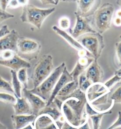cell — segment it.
<instances>
[{
  "mask_svg": "<svg viewBox=\"0 0 121 129\" xmlns=\"http://www.w3.org/2000/svg\"><path fill=\"white\" fill-rule=\"evenodd\" d=\"M115 7L110 3H105L100 6L93 14L91 26L96 33L100 34L109 29L113 20Z\"/></svg>",
  "mask_w": 121,
  "mask_h": 129,
  "instance_id": "6da1fadb",
  "label": "cell"
},
{
  "mask_svg": "<svg viewBox=\"0 0 121 129\" xmlns=\"http://www.w3.org/2000/svg\"><path fill=\"white\" fill-rule=\"evenodd\" d=\"M56 11V8H40L28 4L22 8L20 18L22 22L31 24L37 28H41L43 22Z\"/></svg>",
  "mask_w": 121,
  "mask_h": 129,
  "instance_id": "7a4b0ae2",
  "label": "cell"
},
{
  "mask_svg": "<svg viewBox=\"0 0 121 129\" xmlns=\"http://www.w3.org/2000/svg\"><path fill=\"white\" fill-rule=\"evenodd\" d=\"M54 70L53 58L50 54H44L39 59L33 68L31 79L34 88L44 81Z\"/></svg>",
  "mask_w": 121,
  "mask_h": 129,
  "instance_id": "3957f363",
  "label": "cell"
},
{
  "mask_svg": "<svg viewBox=\"0 0 121 129\" xmlns=\"http://www.w3.org/2000/svg\"><path fill=\"white\" fill-rule=\"evenodd\" d=\"M65 67V62H63L60 65L54 69L52 74L43 83H41V84L36 88L30 90V91L34 94L39 96L45 102H47L52 93L53 90L55 87L56 83L62 75Z\"/></svg>",
  "mask_w": 121,
  "mask_h": 129,
  "instance_id": "277c9868",
  "label": "cell"
},
{
  "mask_svg": "<svg viewBox=\"0 0 121 129\" xmlns=\"http://www.w3.org/2000/svg\"><path fill=\"white\" fill-rule=\"evenodd\" d=\"M77 40L91 54L94 60L98 61L105 47L103 37L98 33H88L79 37Z\"/></svg>",
  "mask_w": 121,
  "mask_h": 129,
  "instance_id": "5b68a950",
  "label": "cell"
},
{
  "mask_svg": "<svg viewBox=\"0 0 121 129\" xmlns=\"http://www.w3.org/2000/svg\"><path fill=\"white\" fill-rule=\"evenodd\" d=\"M60 100L65 103L70 108L79 121L83 122L87 118L86 114L84 113L87 103L86 96V94L79 88L75 90L68 97Z\"/></svg>",
  "mask_w": 121,
  "mask_h": 129,
  "instance_id": "8992f818",
  "label": "cell"
},
{
  "mask_svg": "<svg viewBox=\"0 0 121 129\" xmlns=\"http://www.w3.org/2000/svg\"><path fill=\"white\" fill-rule=\"evenodd\" d=\"M17 55L27 61L37 58L41 49L39 41L31 38L20 37L17 41Z\"/></svg>",
  "mask_w": 121,
  "mask_h": 129,
  "instance_id": "52a82bcc",
  "label": "cell"
},
{
  "mask_svg": "<svg viewBox=\"0 0 121 129\" xmlns=\"http://www.w3.org/2000/svg\"><path fill=\"white\" fill-rule=\"evenodd\" d=\"M110 90L106 88L103 83L92 84L86 92L87 102L90 105L98 107L108 103Z\"/></svg>",
  "mask_w": 121,
  "mask_h": 129,
  "instance_id": "ba28073f",
  "label": "cell"
},
{
  "mask_svg": "<svg viewBox=\"0 0 121 129\" xmlns=\"http://www.w3.org/2000/svg\"><path fill=\"white\" fill-rule=\"evenodd\" d=\"M74 14L76 16V24L74 28L70 30V35L73 38L78 39L79 37L84 34L96 33L91 26V20L88 18L79 16L76 12Z\"/></svg>",
  "mask_w": 121,
  "mask_h": 129,
  "instance_id": "9c48e42d",
  "label": "cell"
},
{
  "mask_svg": "<svg viewBox=\"0 0 121 129\" xmlns=\"http://www.w3.org/2000/svg\"><path fill=\"white\" fill-rule=\"evenodd\" d=\"M77 14L82 17L87 18L89 16L93 15L94 11L100 6L101 1H89V0H81L77 1Z\"/></svg>",
  "mask_w": 121,
  "mask_h": 129,
  "instance_id": "30bf717a",
  "label": "cell"
},
{
  "mask_svg": "<svg viewBox=\"0 0 121 129\" xmlns=\"http://www.w3.org/2000/svg\"><path fill=\"white\" fill-rule=\"evenodd\" d=\"M22 92L24 95L23 97L27 99L31 106L33 114L37 117L41 110L46 106L47 102L39 96L31 93L30 90H28L27 88H22Z\"/></svg>",
  "mask_w": 121,
  "mask_h": 129,
  "instance_id": "8fae6325",
  "label": "cell"
},
{
  "mask_svg": "<svg viewBox=\"0 0 121 129\" xmlns=\"http://www.w3.org/2000/svg\"><path fill=\"white\" fill-rule=\"evenodd\" d=\"M20 37L15 29H13L9 34L0 38V53L7 50H11L17 53V41Z\"/></svg>",
  "mask_w": 121,
  "mask_h": 129,
  "instance_id": "7c38bea8",
  "label": "cell"
},
{
  "mask_svg": "<svg viewBox=\"0 0 121 129\" xmlns=\"http://www.w3.org/2000/svg\"><path fill=\"white\" fill-rule=\"evenodd\" d=\"M85 76L92 84L101 83L103 78V69L97 60H93L85 71Z\"/></svg>",
  "mask_w": 121,
  "mask_h": 129,
  "instance_id": "4fadbf2b",
  "label": "cell"
},
{
  "mask_svg": "<svg viewBox=\"0 0 121 129\" xmlns=\"http://www.w3.org/2000/svg\"><path fill=\"white\" fill-rule=\"evenodd\" d=\"M0 66H4L11 69L12 70L18 71L19 70L22 68L29 69L31 67V63L27 61H26L20 56L17 55V54L12 57L8 60H0Z\"/></svg>",
  "mask_w": 121,
  "mask_h": 129,
  "instance_id": "5bb4252c",
  "label": "cell"
},
{
  "mask_svg": "<svg viewBox=\"0 0 121 129\" xmlns=\"http://www.w3.org/2000/svg\"><path fill=\"white\" fill-rule=\"evenodd\" d=\"M73 81V78L71 77V76H70V74L69 71H67V68L65 67L62 75L60 77L59 79L58 80L57 82L56 83L54 89L53 90V91L52 94H51L50 98H49V100L47 101V102L46 106L50 105V104L52 103V102H53L54 99L56 98V96H57V94L60 91V90L62 89L64 85L67 84V83H70V82Z\"/></svg>",
  "mask_w": 121,
  "mask_h": 129,
  "instance_id": "9a60e30c",
  "label": "cell"
},
{
  "mask_svg": "<svg viewBox=\"0 0 121 129\" xmlns=\"http://www.w3.org/2000/svg\"><path fill=\"white\" fill-rule=\"evenodd\" d=\"M94 58L89 56H84L79 57L77 61L76 66L72 71L70 73L73 81L78 83V78L82 73L86 71L90 64L92 63Z\"/></svg>",
  "mask_w": 121,
  "mask_h": 129,
  "instance_id": "2e32d148",
  "label": "cell"
},
{
  "mask_svg": "<svg viewBox=\"0 0 121 129\" xmlns=\"http://www.w3.org/2000/svg\"><path fill=\"white\" fill-rule=\"evenodd\" d=\"M37 117L34 114L15 115L11 116L14 129H22L30 124H33Z\"/></svg>",
  "mask_w": 121,
  "mask_h": 129,
  "instance_id": "e0dca14e",
  "label": "cell"
},
{
  "mask_svg": "<svg viewBox=\"0 0 121 129\" xmlns=\"http://www.w3.org/2000/svg\"><path fill=\"white\" fill-rule=\"evenodd\" d=\"M16 103L13 105L15 115L33 114L31 106L25 97L22 96L21 98L16 97Z\"/></svg>",
  "mask_w": 121,
  "mask_h": 129,
  "instance_id": "ac0fdd59",
  "label": "cell"
},
{
  "mask_svg": "<svg viewBox=\"0 0 121 129\" xmlns=\"http://www.w3.org/2000/svg\"><path fill=\"white\" fill-rule=\"evenodd\" d=\"M52 29L56 34L60 36L61 37H62L64 40H66L70 46H71L74 49L78 51L85 50V48L79 43L78 40L73 38L70 34H68L66 31L62 30L56 25L53 26Z\"/></svg>",
  "mask_w": 121,
  "mask_h": 129,
  "instance_id": "d6986e66",
  "label": "cell"
},
{
  "mask_svg": "<svg viewBox=\"0 0 121 129\" xmlns=\"http://www.w3.org/2000/svg\"><path fill=\"white\" fill-rule=\"evenodd\" d=\"M41 114H45L50 116L55 122L58 121L60 118L63 116L60 110L58 109L57 106L53 103H52L50 105L46 106L43 109L41 110V111L38 113V116Z\"/></svg>",
  "mask_w": 121,
  "mask_h": 129,
  "instance_id": "ffe728a7",
  "label": "cell"
},
{
  "mask_svg": "<svg viewBox=\"0 0 121 129\" xmlns=\"http://www.w3.org/2000/svg\"><path fill=\"white\" fill-rule=\"evenodd\" d=\"M77 88H78V83L77 82L73 81L70 83H67L60 90L56 96V98L60 100L66 98L70 95Z\"/></svg>",
  "mask_w": 121,
  "mask_h": 129,
  "instance_id": "44dd1931",
  "label": "cell"
},
{
  "mask_svg": "<svg viewBox=\"0 0 121 129\" xmlns=\"http://www.w3.org/2000/svg\"><path fill=\"white\" fill-rule=\"evenodd\" d=\"M54 122L52 117L45 114L39 115L37 117L33 123L34 129H42Z\"/></svg>",
  "mask_w": 121,
  "mask_h": 129,
  "instance_id": "7402d4cb",
  "label": "cell"
},
{
  "mask_svg": "<svg viewBox=\"0 0 121 129\" xmlns=\"http://www.w3.org/2000/svg\"><path fill=\"white\" fill-rule=\"evenodd\" d=\"M11 85L14 92L15 96L18 98L22 97V85L18 79L17 75V71L14 70H11Z\"/></svg>",
  "mask_w": 121,
  "mask_h": 129,
  "instance_id": "603a6c76",
  "label": "cell"
},
{
  "mask_svg": "<svg viewBox=\"0 0 121 129\" xmlns=\"http://www.w3.org/2000/svg\"><path fill=\"white\" fill-rule=\"evenodd\" d=\"M92 84L86 78L85 76V73H83L80 75L78 78V88L80 91L86 93L88 88L90 87Z\"/></svg>",
  "mask_w": 121,
  "mask_h": 129,
  "instance_id": "cb8c5ba5",
  "label": "cell"
},
{
  "mask_svg": "<svg viewBox=\"0 0 121 129\" xmlns=\"http://www.w3.org/2000/svg\"><path fill=\"white\" fill-rule=\"evenodd\" d=\"M112 111H108V112L101 113V114H98L93 116H90L89 118L92 120L93 124V129H99V127L101 126L102 120L103 117V116L106 114H112Z\"/></svg>",
  "mask_w": 121,
  "mask_h": 129,
  "instance_id": "d4e9b609",
  "label": "cell"
},
{
  "mask_svg": "<svg viewBox=\"0 0 121 129\" xmlns=\"http://www.w3.org/2000/svg\"><path fill=\"white\" fill-rule=\"evenodd\" d=\"M26 68H22L17 71V75L18 79L21 84L23 85V88L28 87V76Z\"/></svg>",
  "mask_w": 121,
  "mask_h": 129,
  "instance_id": "484cf974",
  "label": "cell"
},
{
  "mask_svg": "<svg viewBox=\"0 0 121 129\" xmlns=\"http://www.w3.org/2000/svg\"><path fill=\"white\" fill-rule=\"evenodd\" d=\"M0 101L6 104H14L16 103L17 99L14 95L10 93L0 92Z\"/></svg>",
  "mask_w": 121,
  "mask_h": 129,
  "instance_id": "4316f807",
  "label": "cell"
},
{
  "mask_svg": "<svg viewBox=\"0 0 121 129\" xmlns=\"http://www.w3.org/2000/svg\"><path fill=\"white\" fill-rule=\"evenodd\" d=\"M0 91L8 92L10 94L15 95L11 84L4 80L1 76H0Z\"/></svg>",
  "mask_w": 121,
  "mask_h": 129,
  "instance_id": "83f0119b",
  "label": "cell"
},
{
  "mask_svg": "<svg viewBox=\"0 0 121 129\" xmlns=\"http://www.w3.org/2000/svg\"><path fill=\"white\" fill-rule=\"evenodd\" d=\"M121 81V77L119 76L118 75L114 74V76L110 78L109 80H107L105 83H103V85L106 87V88L110 90L114 85L116 84L117 83H119Z\"/></svg>",
  "mask_w": 121,
  "mask_h": 129,
  "instance_id": "f1b7e54d",
  "label": "cell"
},
{
  "mask_svg": "<svg viewBox=\"0 0 121 129\" xmlns=\"http://www.w3.org/2000/svg\"><path fill=\"white\" fill-rule=\"evenodd\" d=\"M109 100L113 101L115 104H121V84L113 91L111 95L109 97Z\"/></svg>",
  "mask_w": 121,
  "mask_h": 129,
  "instance_id": "f546056e",
  "label": "cell"
},
{
  "mask_svg": "<svg viewBox=\"0 0 121 129\" xmlns=\"http://www.w3.org/2000/svg\"><path fill=\"white\" fill-rule=\"evenodd\" d=\"M59 28L65 31L70 28V20L67 17H62L59 20Z\"/></svg>",
  "mask_w": 121,
  "mask_h": 129,
  "instance_id": "4dcf8cb0",
  "label": "cell"
},
{
  "mask_svg": "<svg viewBox=\"0 0 121 129\" xmlns=\"http://www.w3.org/2000/svg\"><path fill=\"white\" fill-rule=\"evenodd\" d=\"M14 17V15L13 14L8 13L6 11H4L0 7V24L2 23L4 21L13 18Z\"/></svg>",
  "mask_w": 121,
  "mask_h": 129,
  "instance_id": "1f68e13d",
  "label": "cell"
},
{
  "mask_svg": "<svg viewBox=\"0 0 121 129\" xmlns=\"http://www.w3.org/2000/svg\"><path fill=\"white\" fill-rule=\"evenodd\" d=\"M116 56L118 61L119 65L121 67V40L116 42L115 44Z\"/></svg>",
  "mask_w": 121,
  "mask_h": 129,
  "instance_id": "d6a6232c",
  "label": "cell"
},
{
  "mask_svg": "<svg viewBox=\"0 0 121 129\" xmlns=\"http://www.w3.org/2000/svg\"><path fill=\"white\" fill-rule=\"evenodd\" d=\"M121 127V111H118V116L116 121L106 129H116Z\"/></svg>",
  "mask_w": 121,
  "mask_h": 129,
  "instance_id": "836d02e7",
  "label": "cell"
},
{
  "mask_svg": "<svg viewBox=\"0 0 121 129\" xmlns=\"http://www.w3.org/2000/svg\"><path fill=\"white\" fill-rule=\"evenodd\" d=\"M10 31L9 30L8 27L7 25H3L2 27L0 29V38H3V37L6 36V35L9 34Z\"/></svg>",
  "mask_w": 121,
  "mask_h": 129,
  "instance_id": "e575fe53",
  "label": "cell"
},
{
  "mask_svg": "<svg viewBox=\"0 0 121 129\" xmlns=\"http://www.w3.org/2000/svg\"><path fill=\"white\" fill-rule=\"evenodd\" d=\"M21 6L19 1H9L7 8H16Z\"/></svg>",
  "mask_w": 121,
  "mask_h": 129,
  "instance_id": "d590c367",
  "label": "cell"
},
{
  "mask_svg": "<svg viewBox=\"0 0 121 129\" xmlns=\"http://www.w3.org/2000/svg\"><path fill=\"white\" fill-rule=\"evenodd\" d=\"M78 129H90V126L89 124V117H87L86 119L85 120V121L80 125L79 127H78Z\"/></svg>",
  "mask_w": 121,
  "mask_h": 129,
  "instance_id": "8d00e7d4",
  "label": "cell"
},
{
  "mask_svg": "<svg viewBox=\"0 0 121 129\" xmlns=\"http://www.w3.org/2000/svg\"><path fill=\"white\" fill-rule=\"evenodd\" d=\"M40 3L44 6L45 5H54V6H57L58 3H59V1H55V0H52V1H50V0H47V1H40Z\"/></svg>",
  "mask_w": 121,
  "mask_h": 129,
  "instance_id": "74e56055",
  "label": "cell"
},
{
  "mask_svg": "<svg viewBox=\"0 0 121 129\" xmlns=\"http://www.w3.org/2000/svg\"><path fill=\"white\" fill-rule=\"evenodd\" d=\"M78 127L73 126L65 121L60 129H78Z\"/></svg>",
  "mask_w": 121,
  "mask_h": 129,
  "instance_id": "f35d334b",
  "label": "cell"
},
{
  "mask_svg": "<svg viewBox=\"0 0 121 129\" xmlns=\"http://www.w3.org/2000/svg\"><path fill=\"white\" fill-rule=\"evenodd\" d=\"M9 1H0V7L4 11H6Z\"/></svg>",
  "mask_w": 121,
  "mask_h": 129,
  "instance_id": "ab89813d",
  "label": "cell"
},
{
  "mask_svg": "<svg viewBox=\"0 0 121 129\" xmlns=\"http://www.w3.org/2000/svg\"><path fill=\"white\" fill-rule=\"evenodd\" d=\"M113 23L116 27H120L121 26V18L115 17L113 20Z\"/></svg>",
  "mask_w": 121,
  "mask_h": 129,
  "instance_id": "60d3db41",
  "label": "cell"
},
{
  "mask_svg": "<svg viewBox=\"0 0 121 129\" xmlns=\"http://www.w3.org/2000/svg\"><path fill=\"white\" fill-rule=\"evenodd\" d=\"M42 129H60V128H59V127L57 126V124L56 123V122L54 121L52 124H50V125H49L48 126L45 127V128H42Z\"/></svg>",
  "mask_w": 121,
  "mask_h": 129,
  "instance_id": "b9f144b4",
  "label": "cell"
},
{
  "mask_svg": "<svg viewBox=\"0 0 121 129\" xmlns=\"http://www.w3.org/2000/svg\"><path fill=\"white\" fill-rule=\"evenodd\" d=\"M115 17H119V18H121V9H119V10H117V11H116Z\"/></svg>",
  "mask_w": 121,
  "mask_h": 129,
  "instance_id": "7bdbcfd3",
  "label": "cell"
},
{
  "mask_svg": "<svg viewBox=\"0 0 121 129\" xmlns=\"http://www.w3.org/2000/svg\"><path fill=\"white\" fill-rule=\"evenodd\" d=\"M22 129H34V125H33V124H30Z\"/></svg>",
  "mask_w": 121,
  "mask_h": 129,
  "instance_id": "ee69618b",
  "label": "cell"
},
{
  "mask_svg": "<svg viewBox=\"0 0 121 129\" xmlns=\"http://www.w3.org/2000/svg\"><path fill=\"white\" fill-rule=\"evenodd\" d=\"M0 129H7V127L5 126L3 124H2L0 122Z\"/></svg>",
  "mask_w": 121,
  "mask_h": 129,
  "instance_id": "f6af8a7d",
  "label": "cell"
},
{
  "mask_svg": "<svg viewBox=\"0 0 121 129\" xmlns=\"http://www.w3.org/2000/svg\"><path fill=\"white\" fill-rule=\"evenodd\" d=\"M116 4L121 7V1H116Z\"/></svg>",
  "mask_w": 121,
  "mask_h": 129,
  "instance_id": "bcb514c9",
  "label": "cell"
},
{
  "mask_svg": "<svg viewBox=\"0 0 121 129\" xmlns=\"http://www.w3.org/2000/svg\"><path fill=\"white\" fill-rule=\"evenodd\" d=\"M119 38H120V40H121V35L120 36V37H119Z\"/></svg>",
  "mask_w": 121,
  "mask_h": 129,
  "instance_id": "7dc6e473",
  "label": "cell"
}]
</instances>
